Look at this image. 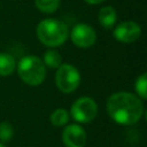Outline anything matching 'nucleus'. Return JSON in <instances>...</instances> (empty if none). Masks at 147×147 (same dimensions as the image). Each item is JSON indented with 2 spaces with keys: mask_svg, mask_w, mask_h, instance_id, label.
<instances>
[{
  "mask_svg": "<svg viewBox=\"0 0 147 147\" xmlns=\"http://www.w3.org/2000/svg\"><path fill=\"white\" fill-rule=\"evenodd\" d=\"M98 114V105L90 96H82L77 99L71 108L70 115L78 123H90L92 122Z\"/></svg>",
  "mask_w": 147,
  "mask_h": 147,
  "instance_id": "nucleus-5",
  "label": "nucleus"
},
{
  "mask_svg": "<svg viewBox=\"0 0 147 147\" xmlns=\"http://www.w3.org/2000/svg\"><path fill=\"white\" fill-rule=\"evenodd\" d=\"M0 147H6V146H5V145H3L2 142H0Z\"/></svg>",
  "mask_w": 147,
  "mask_h": 147,
  "instance_id": "nucleus-17",
  "label": "nucleus"
},
{
  "mask_svg": "<svg viewBox=\"0 0 147 147\" xmlns=\"http://www.w3.org/2000/svg\"><path fill=\"white\" fill-rule=\"evenodd\" d=\"M17 74L26 85L38 86L45 80L46 67L39 57L34 55H26L18 61Z\"/></svg>",
  "mask_w": 147,
  "mask_h": 147,
  "instance_id": "nucleus-3",
  "label": "nucleus"
},
{
  "mask_svg": "<svg viewBox=\"0 0 147 147\" xmlns=\"http://www.w3.org/2000/svg\"><path fill=\"white\" fill-rule=\"evenodd\" d=\"M109 117L121 125L136 124L142 116L144 105L140 98L129 92L111 94L106 105Z\"/></svg>",
  "mask_w": 147,
  "mask_h": 147,
  "instance_id": "nucleus-1",
  "label": "nucleus"
},
{
  "mask_svg": "<svg viewBox=\"0 0 147 147\" xmlns=\"http://www.w3.org/2000/svg\"><path fill=\"white\" fill-rule=\"evenodd\" d=\"M70 39L77 47L88 48L94 45L96 40V32L91 25L78 23L72 28L70 32Z\"/></svg>",
  "mask_w": 147,
  "mask_h": 147,
  "instance_id": "nucleus-6",
  "label": "nucleus"
},
{
  "mask_svg": "<svg viewBox=\"0 0 147 147\" xmlns=\"http://www.w3.org/2000/svg\"><path fill=\"white\" fill-rule=\"evenodd\" d=\"M84 1L87 2V3H90V5H99V3L103 2L105 0H84Z\"/></svg>",
  "mask_w": 147,
  "mask_h": 147,
  "instance_id": "nucleus-16",
  "label": "nucleus"
},
{
  "mask_svg": "<svg viewBox=\"0 0 147 147\" xmlns=\"http://www.w3.org/2000/svg\"><path fill=\"white\" fill-rule=\"evenodd\" d=\"M141 34V28L133 21H124L116 25L114 29V37L117 41L130 44L139 39Z\"/></svg>",
  "mask_w": 147,
  "mask_h": 147,
  "instance_id": "nucleus-7",
  "label": "nucleus"
},
{
  "mask_svg": "<svg viewBox=\"0 0 147 147\" xmlns=\"http://www.w3.org/2000/svg\"><path fill=\"white\" fill-rule=\"evenodd\" d=\"M16 67V61L13 55L6 52L0 53V76H9Z\"/></svg>",
  "mask_w": 147,
  "mask_h": 147,
  "instance_id": "nucleus-10",
  "label": "nucleus"
},
{
  "mask_svg": "<svg viewBox=\"0 0 147 147\" xmlns=\"http://www.w3.org/2000/svg\"><path fill=\"white\" fill-rule=\"evenodd\" d=\"M14 130L11 125L8 122H1L0 123V141L5 142L13 138Z\"/></svg>",
  "mask_w": 147,
  "mask_h": 147,
  "instance_id": "nucleus-15",
  "label": "nucleus"
},
{
  "mask_svg": "<svg viewBox=\"0 0 147 147\" xmlns=\"http://www.w3.org/2000/svg\"><path fill=\"white\" fill-rule=\"evenodd\" d=\"M98 18L99 23L105 28V29H111L117 20V13L114 7L111 6H105L102 7L99 13H98Z\"/></svg>",
  "mask_w": 147,
  "mask_h": 147,
  "instance_id": "nucleus-9",
  "label": "nucleus"
},
{
  "mask_svg": "<svg viewBox=\"0 0 147 147\" xmlns=\"http://www.w3.org/2000/svg\"><path fill=\"white\" fill-rule=\"evenodd\" d=\"M134 90L138 94V96L142 100L147 98V74L144 72L141 74L134 83Z\"/></svg>",
  "mask_w": 147,
  "mask_h": 147,
  "instance_id": "nucleus-14",
  "label": "nucleus"
},
{
  "mask_svg": "<svg viewBox=\"0 0 147 147\" xmlns=\"http://www.w3.org/2000/svg\"><path fill=\"white\" fill-rule=\"evenodd\" d=\"M36 33L40 42L48 47H57L69 37L67 24L55 18H46L39 22Z\"/></svg>",
  "mask_w": 147,
  "mask_h": 147,
  "instance_id": "nucleus-2",
  "label": "nucleus"
},
{
  "mask_svg": "<svg viewBox=\"0 0 147 147\" xmlns=\"http://www.w3.org/2000/svg\"><path fill=\"white\" fill-rule=\"evenodd\" d=\"M55 84L63 93L74 92L80 84V74L78 69L69 63L61 64L55 74Z\"/></svg>",
  "mask_w": 147,
  "mask_h": 147,
  "instance_id": "nucleus-4",
  "label": "nucleus"
},
{
  "mask_svg": "<svg viewBox=\"0 0 147 147\" xmlns=\"http://www.w3.org/2000/svg\"><path fill=\"white\" fill-rule=\"evenodd\" d=\"M45 64V67L52 68V69H57L61 64H62V57L60 55V53L55 49H48L44 53L42 60H41Z\"/></svg>",
  "mask_w": 147,
  "mask_h": 147,
  "instance_id": "nucleus-11",
  "label": "nucleus"
},
{
  "mask_svg": "<svg viewBox=\"0 0 147 147\" xmlns=\"http://www.w3.org/2000/svg\"><path fill=\"white\" fill-rule=\"evenodd\" d=\"M61 0H34L36 7L45 14H52L57 10Z\"/></svg>",
  "mask_w": 147,
  "mask_h": 147,
  "instance_id": "nucleus-13",
  "label": "nucleus"
},
{
  "mask_svg": "<svg viewBox=\"0 0 147 147\" xmlns=\"http://www.w3.org/2000/svg\"><path fill=\"white\" fill-rule=\"evenodd\" d=\"M49 119L54 126H64L69 121V113L63 108H57L51 114Z\"/></svg>",
  "mask_w": 147,
  "mask_h": 147,
  "instance_id": "nucleus-12",
  "label": "nucleus"
},
{
  "mask_svg": "<svg viewBox=\"0 0 147 147\" xmlns=\"http://www.w3.org/2000/svg\"><path fill=\"white\" fill-rule=\"evenodd\" d=\"M86 132L79 124H69L62 132V142L65 147H85Z\"/></svg>",
  "mask_w": 147,
  "mask_h": 147,
  "instance_id": "nucleus-8",
  "label": "nucleus"
}]
</instances>
